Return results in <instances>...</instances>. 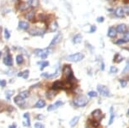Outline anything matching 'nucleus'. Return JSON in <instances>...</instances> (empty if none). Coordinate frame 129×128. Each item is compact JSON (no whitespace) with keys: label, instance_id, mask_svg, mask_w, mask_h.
I'll list each match as a JSON object with an SVG mask.
<instances>
[{"label":"nucleus","instance_id":"nucleus-30","mask_svg":"<svg viewBox=\"0 0 129 128\" xmlns=\"http://www.w3.org/2000/svg\"><path fill=\"white\" fill-rule=\"evenodd\" d=\"M4 37H5L6 40H9V38H10V33L9 32V30H8V29H4Z\"/></svg>","mask_w":129,"mask_h":128},{"label":"nucleus","instance_id":"nucleus-50","mask_svg":"<svg viewBox=\"0 0 129 128\" xmlns=\"http://www.w3.org/2000/svg\"><path fill=\"white\" fill-rule=\"evenodd\" d=\"M0 31H1V27H0Z\"/></svg>","mask_w":129,"mask_h":128},{"label":"nucleus","instance_id":"nucleus-33","mask_svg":"<svg viewBox=\"0 0 129 128\" xmlns=\"http://www.w3.org/2000/svg\"><path fill=\"white\" fill-rule=\"evenodd\" d=\"M117 71H118V69H117V67H115V66H111V68H110V72L112 73H117Z\"/></svg>","mask_w":129,"mask_h":128},{"label":"nucleus","instance_id":"nucleus-29","mask_svg":"<svg viewBox=\"0 0 129 128\" xmlns=\"http://www.w3.org/2000/svg\"><path fill=\"white\" fill-rule=\"evenodd\" d=\"M57 22L56 21H54L52 24H51V30L52 31H56V30L57 29Z\"/></svg>","mask_w":129,"mask_h":128},{"label":"nucleus","instance_id":"nucleus-35","mask_svg":"<svg viewBox=\"0 0 129 128\" xmlns=\"http://www.w3.org/2000/svg\"><path fill=\"white\" fill-rule=\"evenodd\" d=\"M123 40L126 42H129V32H125V35L123 36Z\"/></svg>","mask_w":129,"mask_h":128},{"label":"nucleus","instance_id":"nucleus-21","mask_svg":"<svg viewBox=\"0 0 129 128\" xmlns=\"http://www.w3.org/2000/svg\"><path fill=\"white\" fill-rule=\"evenodd\" d=\"M56 94H57V92H56V90H54V89H51V90L47 91V97L48 99H53L54 97L56 96Z\"/></svg>","mask_w":129,"mask_h":128},{"label":"nucleus","instance_id":"nucleus-18","mask_svg":"<svg viewBox=\"0 0 129 128\" xmlns=\"http://www.w3.org/2000/svg\"><path fill=\"white\" fill-rule=\"evenodd\" d=\"M29 4H27V3H20V4H19V6H18V9L20 11H25L26 10V9H29Z\"/></svg>","mask_w":129,"mask_h":128},{"label":"nucleus","instance_id":"nucleus-52","mask_svg":"<svg viewBox=\"0 0 129 128\" xmlns=\"http://www.w3.org/2000/svg\"><path fill=\"white\" fill-rule=\"evenodd\" d=\"M87 128H90V127H87Z\"/></svg>","mask_w":129,"mask_h":128},{"label":"nucleus","instance_id":"nucleus-2","mask_svg":"<svg viewBox=\"0 0 129 128\" xmlns=\"http://www.w3.org/2000/svg\"><path fill=\"white\" fill-rule=\"evenodd\" d=\"M84 58V54H83L82 52H78V53L72 54V55L67 56L66 59L69 62H78L82 61Z\"/></svg>","mask_w":129,"mask_h":128},{"label":"nucleus","instance_id":"nucleus-31","mask_svg":"<svg viewBox=\"0 0 129 128\" xmlns=\"http://www.w3.org/2000/svg\"><path fill=\"white\" fill-rule=\"evenodd\" d=\"M63 105V103L62 101H60V100H58V101H57L55 104L53 105V107H54V110L55 109H57V108H58V107H60V106H62V105Z\"/></svg>","mask_w":129,"mask_h":128},{"label":"nucleus","instance_id":"nucleus-44","mask_svg":"<svg viewBox=\"0 0 129 128\" xmlns=\"http://www.w3.org/2000/svg\"><path fill=\"white\" fill-rule=\"evenodd\" d=\"M96 20H97V22H99V23H102V22L104 21V17H98Z\"/></svg>","mask_w":129,"mask_h":128},{"label":"nucleus","instance_id":"nucleus-34","mask_svg":"<svg viewBox=\"0 0 129 128\" xmlns=\"http://www.w3.org/2000/svg\"><path fill=\"white\" fill-rule=\"evenodd\" d=\"M34 127L35 128H45V126H44V125L43 124H41V123L36 122V123H35Z\"/></svg>","mask_w":129,"mask_h":128},{"label":"nucleus","instance_id":"nucleus-16","mask_svg":"<svg viewBox=\"0 0 129 128\" xmlns=\"http://www.w3.org/2000/svg\"><path fill=\"white\" fill-rule=\"evenodd\" d=\"M25 19L29 21H33L35 19V12L34 11H29L28 13H26L25 15Z\"/></svg>","mask_w":129,"mask_h":128},{"label":"nucleus","instance_id":"nucleus-42","mask_svg":"<svg viewBox=\"0 0 129 128\" xmlns=\"http://www.w3.org/2000/svg\"><path fill=\"white\" fill-rule=\"evenodd\" d=\"M92 125H93L94 127H98L100 123H99L98 121H92Z\"/></svg>","mask_w":129,"mask_h":128},{"label":"nucleus","instance_id":"nucleus-5","mask_svg":"<svg viewBox=\"0 0 129 128\" xmlns=\"http://www.w3.org/2000/svg\"><path fill=\"white\" fill-rule=\"evenodd\" d=\"M46 30L44 29H41V28H33L31 30H30L29 31V34L31 36H43L45 34Z\"/></svg>","mask_w":129,"mask_h":128},{"label":"nucleus","instance_id":"nucleus-8","mask_svg":"<svg viewBox=\"0 0 129 128\" xmlns=\"http://www.w3.org/2000/svg\"><path fill=\"white\" fill-rule=\"evenodd\" d=\"M14 103L16 104L17 105H19V106H23V105H25V99H23L22 97H20V95L16 96V97H14Z\"/></svg>","mask_w":129,"mask_h":128},{"label":"nucleus","instance_id":"nucleus-10","mask_svg":"<svg viewBox=\"0 0 129 128\" xmlns=\"http://www.w3.org/2000/svg\"><path fill=\"white\" fill-rule=\"evenodd\" d=\"M115 14L118 18H124L125 17V13H124L123 9L122 7H118L115 10Z\"/></svg>","mask_w":129,"mask_h":128},{"label":"nucleus","instance_id":"nucleus-19","mask_svg":"<svg viewBox=\"0 0 129 128\" xmlns=\"http://www.w3.org/2000/svg\"><path fill=\"white\" fill-rule=\"evenodd\" d=\"M79 116H74L69 122L70 126H71V127H74V126L77 125V123L79 122Z\"/></svg>","mask_w":129,"mask_h":128},{"label":"nucleus","instance_id":"nucleus-51","mask_svg":"<svg viewBox=\"0 0 129 128\" xmlns=\"http://www.w3.org/2000/svg\"><path fill=\"white\" fill-rule=\"evenodd\" d=\"M128 114H129V110H128Z\"/></svg>","mask_w":129,"mask_h":128},{"label":"nucleus","instance_id":"nucleus-40","mask_svg":"<svg viewBox=\"0 0 129 128\" xmlns=\"http://www.w3.org/2000/svg\"><path fill=\"white\" fill-rule=\"evenodd\" d=\"M127 72H129V61L127 62V66L125 67V68L123 69V72H122V73H127Z\"/></svg>","mask_w":129,"mask_h":128},{"label":"nucleus","instance_id":"nucleus-39","mask_svg":"<svg viewBox=\"0 0 129 128\" xmlns=\"http://www.w3.org/2000/svg\"><path fill=\"white\" fill-rule=\"evenodd\" d=\"M120 84H121V86H122V88H124V87H126L127 86V81L126 80H124V79H122V80H120Z\"/></svg>","mask_w":129,"mask_h":128},{"label":"nucleus","instance_id":"nucleus-46","mask_svg":"<svg viewBox=\"0 0 129 128\" xmlns=\"http://www.w3.org/2000/svg\"><path fill=\"white\" fill-rule=\"evenodd\" d=\"M48 75H49L48 73H41V76L44 77V78H48Z\"/></svg>","mask_w":129,"mask_h":128},{"label":"nucleus","instance_id":"nucleus-13","mask_svg":"<svg viewBox=\"0 0 129 128\" xmlns=\"http://www.w3.org/2000/svg\"><path fill=\"white\" fill-rule=\"evenodd\" d=\"M116 30H117V33L123 34V33H125V32L127 31V26H126V25H124V24H120V25H118L117 26Z\"/></svg>","mask_w":129,"mask_h":128},{"label":"nucleus","instance_id":"nucleus-26","mask_svg":"<svg viewBox=\"0 0 129 128\" xmlns=\"http://www.w3.org/2000/svg\"><path fill=\"white\" fill-rule=\"evenodd\" d=\"M19 95L25 100V99H27L29 97V95H30V93H29V91H22V92L20 93V94H19Z\"/></svg>","mask_w":129,"mask_h":128},{"label":"nucleus","instance_id":"nucleus-47","mask_svg":"<svg viewBox=\"0 0 129 128\" xmlns=\"http://www.w3.org/2000/svg\"><path fill=\"white\" fill-rule=\"evenodd\" d=\"M9 128H16V125H15V124L11 125V126H9Z\"/></svg>","mask_w":129,"mask_h":128},{"label":"nucleus","instance_id":"nucleus-4","mask_svg":"<svg viewBox=\"0 0 129 128\" xmlns=\"http://www.w3.org/2000/svg\"><path fill=\"white\" fill-rule=\"evenodd\" d=\"M97 90L99 91L100 94L102 96H105V97H107V96H110L111 94H110V91L108 89L107 87L104 85H101V84H98L97 85Z\"/></svg>","mask_w":129,"mask_h":128},{"label":"nucleus","instance_id":"nucleus-36","mask_svg":"<svg viewBox=\"0 0 129 128\" xmlns=\"http://www.w3.org/2000/svg\"><path fill=\"white\" fill-rule=\"evenodd\" d=\"M122 9H123L124 13L127 15H129V5H125Z\"/></svg>","mask_w":129,"mask_h":128},{"label":"nucleus","instance_id":"nucleus-25","mask_svg":"<svg viewBox=\"0 0 129 128\" xmlns=\"http://www.w3.org/2000/svg\"><path fill=\"white\" fill-rule=\"evenodd\" d=\"M16 62L18 65H21L24 62V57L22 55H18L16 57Z\"/></svg>","mask_w":129,"mask_h":128},{"label":"nucleus","instance_id":"nucleus-17","mask_svg":"<svg viewBox=\"0 0 129 128\" xmlns=\"http://www.w3.org/2000/svg\"><path fill=\"white\" fill-rule=\"evenodd\" d=\"M45 106H46V101L43 100H39L36 103V105H35V107H36V108H38V109L44 108Z\"/></svg>","mask_w":129,"mask_h":128},{"label":"nucleus","instance_id":"nucleus-15","mask_svg":"<svg viewBox=\"0 0 129 128\" xmlns=\"http://www.w3.org/2000/svg\"><path fill=\"white\" fill-rule=\"evenodd\" d=\"M19 27H20L21 30H26L30 28V24L26 21H20L19 22Z\"/></svg>","mask_w":129,"mask_h":128},{"label":"nucleus","instance_id":"nucleus-27","mask_svg":"<svg viewBox=\"0 0 129 128\" xmlns=\"http://www.w3.org/2000/svg\"><path fill=\"white\" fill-rule=\"evenodd\" d=\"M123 60V57L120 55V54H117L114 57V62H121Z\"/></svg>","mask_w":129,"mask_h":128},{"label":"nucleus","instance_id":"nucleus-53","mask_svg":"<svg viewBox=\"0 0 129 128\" xmlns=\"http://www.w3.org/2000/svg\"><path fill=\"white\" fill-rule=\"evenodd\" d=\"M128 32H129V30H128Z\"/></svg>","mask_w":129,"mask_h":128},{"label":"nucleus","instance_id":"nucleus-20","mask_svg":"<svg viewBox=\"0 0 129 128\" xmlns=\"http://www.w3.org/2000/svg\"><path fill=\"white\" fill-rule=\"evenodd\" d=\"M73 41L74 44H79L82 41V36L80 34H77L74 36V37L73 38Z\"/></svg>","mask_w":129,"mask_h":128},{"label":"nucleus","instance_id":"nucleus-28","mask_svg":"<svg viewBox=\"0 0 129 128\" xmlns=\"http://www.w3.org/2000/svg\"><path fill=\"white\" fill-rule=\"evenodd\" d=\"M39 65H41V69L42 70L43 68H47V66H49V62L47 61H45V62H38Z\"/></svg>","mask_w":129,"mask_h":128},{"label":"nucleus","instance_id":"nucleus-43","mask_svg":"<svg viewBox=\"0 0 129 128\" xmlns=\"http://www.w3.org/2000/svg\"><path fill=\"white\" fill-rule=\"evenodd\" d=\"M96 30V26H95V25H92L91 27H90V33H94V32Z\"/></svg>","mask_w":129,"mask_h":128},{"label":"nucleus","instance_id":"nucleus-6","mask_svg":"<svg viewBox=\"0 0 129 128\" xmlns=\"http://www.w3.org/2000/svg\"><path fill=\"white\" fill-rule=\"evenodd\" d=\"M50 53L48 49H45V50H42V49H37L35 52V54L38 57H40L41 59H46L48 56V54Z\"/></svg>","mask_w":129,"mask_h":128},{"label":"nucleus","instance_id":"nucleus-48","mask_svg":"<svg viewBox=\"0 0 129 128\" xmlns=\"http://www.w3.org/2000/svg\"><path fill=\"white\" fill-rule=\"evenodd\" d=\"M101 69L104 70V64L102 63V65H101Z\"/></svg>","mask_w":129,"mask_h":128},{"label":"nucleus","instance_id":"nucleus-3","mask_svg":"<svg viewBox=\"0 0 129 128\" xmlns=\"http://www.w3.org/2000/svg\"><path fill=\"white\" fill-rule=\"evenodd\" d=\"M89 102L88 98H86L85 96H79L74 100V104L78 107H84Z\"/></svg>","mask_w":129,"mask_h":128},{"label":"nucleus","instance_id":"nucleus-38","mask_svg":"<svg viewBox=\"0 0 129 128\" xmlns=\"http://www.w3.org/2000/svg\"><path fill=\"white\" fill-rule=\"evenodd\" d=\"M126 43V41H124L123 39H118L117 41H116V44L117 45H123V44H125Z\"/></svg>","mask_w":129,"mask_h":128},{"label":"nucleus","instance_id":"nucleus-49","mask_svg":"<svg viewBox=\"0 0 129 128\" xmlns=\"http://www.w3.org/2000/svg\"><path fill=\"white\" fill-rule=\"evenodd\" d=\"M1 56H2V52H0V57H1Z\"/></svg>","mask_w":129,"mask_h":128},{"label":"nucleus","instance_id":"nucleus-24","mask_svg":"<svg viewBox=\"0 0 129 128\" xmlns=\"http://www.w3.org/2000/svg\"><path fill=\"white\" fill-rule=\"evenodd\" d=\"M114 118H115V114H114V111H113V108L111 107V116H110V120H109V122L108 124L111 125L114 121Z\"/></svg>","mask_w":129,"mask_h":128},{"label":"nucleus","instance_id":"nucleus-45","mask_svg":"<svg viewBox=\"0 0 129 128\" xmlns=\"http://www.w3.org/2000/svg\"><path fill=\"white\" fill-rule=\"evenodd\" d=\"M36 118H37L38 120H40V121H41V120L44 119V118H45V116H43V115H37V116H36Z\"/></svg>","mask_w":129,"mask_h":128},{"label":"nucleus","instance_id":"nucleus-14","mask_svg":"<svg viewBox=\"0 0 129 128\" xmlns=\"http://www.w3.org/2000/svg\"><path fill=\"white\" fill-rule=\"evenodd\" d=\"M23 117L25 119V121H23V126H31V121H30V115H29V113H25Z\"/></svg>","mask_w":129,"mask_h":128},{"label":"nucleus","instance_id":"nucleus-12","mask_svg":"<svg viewBox=\"0 0 129 128\" xmlns=\"http://www.w3.org/2000/svg\"><path fill=\"white\" fill-rule=\"evenodd\" d=\"M117 31L116 30V28L114 27H111L108 30V33H107V36H109L110 38H115L117 36Z\"/></svg>","mask_w":129,"mask_h":128},{"label":"nucleus","instance_id":"nucleus-41","mask_svg":"<svg viewBox=\"0 0 129 128\" xmlns=\"http://www.w3.org/2000/svg\"><path fill=\"white\" fill-rule=\"evenodd\" d=\"M6 84H7V82H6V80H4V79L0 80V86H1V87H5V86H6Z\"/></svg>","mask_w":129,"mask_h":128},{"label":"nucleus","instance_id":"nucleus-32","mask_svg":"<svg viewBox=\"0 0 129 128\" xmlns=\"http://www.w3.org/2000/svg\"><path fill=\"white\" fill-rule=\"evenodd\" d=\"M88 95L90 96V97H91V98H95V97H96V96L98 95V94H97L95 91H90V92L88 93Z\"/></svg>","mask_w":129,"mask_h":128},{"label":"nucleus","instance_id":"nucleus-9","mask_svg":"<svg viewBox=\"0 0 129 128\" xmlns=\"http://www.w3.org/2000/svg\"><path fill=\"white\" fill-rule=\"evenodd\" d=\"M61 39H62V35H61V34H57V35H56V36L53 37V39L52 40V41H51V43H50V46H55L56 44H57V43H58L60 41H61Z\"/></svg>","mask_w":129,"mask_h":128},{"label":"nucleus","instance_id":"nucleus-22","mask_svg":"<svg viewBox=\"0 0 129 128\" xmlns=\"http://www.w3.org/2000/svg\"><path fill=\"white\" fill-rule=\"evenodd\" d=\"M27 4H29L30 7L36 8V7H37L38 4H39V0H30Z\"/></svg>","mask_w":129,"mask_h":128},{"label":"nucleus","instance_id":"nucleus-54","mask_svg":"<svg viewBox=\"0 0 129 128\" xmlns=\"http://www.w3.org/2000/svg\"><path fill=\"white\" fill-rule=\"evenodd\" d=\"M128 51H129V49H128Z\"/></svg>","mask_w":129,"mask_h":128},{"label":"nucleus","instance_id":"nucleus-7","mask_svg":"<svg viewBox=\"0 0 129 128\" xmlns=\"http://www.w3.org/2000/svg\"><path fill=\"white\" fill-rule=\"evenodd\" d=\"M4 63L8 67H11L13 65V59L9 53H8L7 55L4 57Z\"/></svg>","mask_w":129,"mask_h":128},{"label":"nucleus","instance_id":"nucleus-23","mask_svg":"<svg viewBox=\"0 0 129 128\" xmlns=\"http://www.w3.org/2000/svg\"><path fill=\"white\" fill-rule=\"evenodd\" d=\"M19 77H22L23 78H25V79H27L29 77V70H25V71L22 72V73H20L18 74Z\"/></svg>","mask_w":129,"mask_h":128},{"label":"nucleus","instance_id":"nucleus-11","mask_svg":"<svg viewBox=\"0 0 129 128\" xmlns=\"http://www.w3.org/2000/svg\"><path fill=\"white\" fill-rule=\"evenodd\" d=\"M92 116L98 121V119H101L103 117V115L101 113V110H95L92 112Z\"/></svg>","mask_w":129,"mask_h":128},{"label":"nucleus","instance_id":"nucleus-37","mask_svg":"<svg viewBox=\"0 0 129 128\" xmlns=\"http://www.w3.org/2000/svg\"><path fill=\"white\" fill-rule=\"evenodd\" d=\"M13 94H14V92H13V91H7V92H6V98H7V100H9V99H10V97L11 96L13 95Z\"/></svg>","mask_w":129,"mask_h":128},{"label":"nucleus","instance_id":"nucleus-1","mask_svg":"<svg viewBox=\"0 0 129 128\" xmlns=\"http://www.w3.org/2000/svg\"><path fill=\"white\" fill-rule=\"evenodd\" d=\"M63 73L66 81H71V79H73L74 78V75H73V71H72L70 65H65L63 69Z\"/></svg>","mask_w":129,"mask_h":128}]
</instances>
